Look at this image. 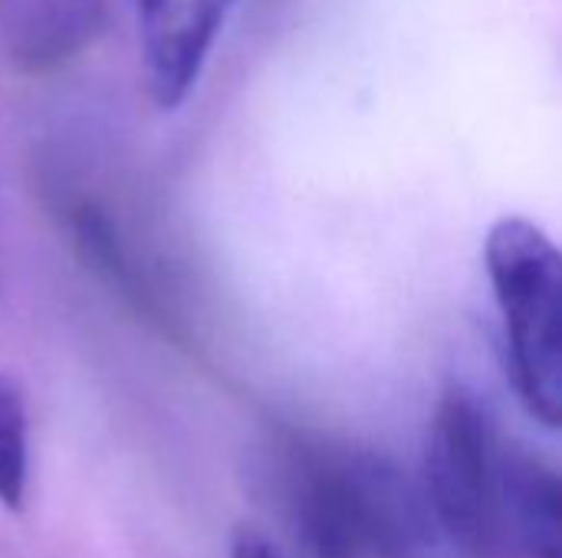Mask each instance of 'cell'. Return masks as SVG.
<instances>
[{"instance_id": "5", "label": "cell", "mask_w": 562, "mask_h": 558, "mask_svg": "<svg viewBox=\"0 0 562 558\" xmlns=\"http://www.w3.org/2000/svg\"><path fill=\"white\" fill-rule=\"evenodd\" d=\"M356 467L366 558H438L441 533L425 487L379 451L359 447Z\"/></svg>"}, {"instance_id": "2", "label": "cell", "mask_w": 562, "mask_h": 558, "mask_svg": "<svg viewBox=\"0 0 562 558\" xmlns=\"http://www.w3.org/2000/svg\"><path fill=\"white\" fill-rule=\"evenodd\" d=\"M501 464L504 447L481 398L448 385L425 447V497L438 533L464 558H491L504 513H501Z\"/></svg>"}, {"instance_id": "7", "label": "cell", "mask_w": 562, "mask_h": 558, "mask_svg": "<svg viewBox=\"0 0 562 558\" xmlns=\"http://www.w3.org/2000/svg\"><path fill=\"white\" fill-rule=\"evenodd\" d=\"M501 513L530 558H560V477L527 451H504Z\"/></svg>"}, {"instance_id": "3", "label": "cell", "mask_w": 562, "mask_h": 558, "mask_svg": "<svg viewBox=\"0 0 562 558\" xmlns=\"http://www.w3.org/2000/svg\"><path fill=\"white\" fill-rule=\"evenodd\" d=\"M359 447L283 434L267 457L273 503L313 558H366L359 526Z\"/></svg>"}, {"instance_id": "6", "label": "cell", "mask_w": 562, "mask_h": 558, "mask_svg": "<svg viewBox=\"0 0 562 558\" xmlns=\"http://www.w3.org/2000/svg\"><path fill=\"white\" fill-rule=\"evenodd\" d=\"M102 13V0H0V49L23 72H49L95 39Z\"/></svg>"}, {"instance_id": "1", "label": "cell", "mask_w": 562, "mask_h": 558, "mask_svg": "<svg viewBox=\"0 0 562 558\" xmlns=\"http://www.w3.org/2000/svg\"><path fill=\"white\" fill-rule=\"evenodd\" d=\"M484 266L504 322L507 375L527 414L557 428L562 411L560 250L527 217H501L484 240Z\"/></svg>"}, {"instance_id": "8", "label": "cell", "mask_w": 562, "mask_h": 558, "mask_svg": "<svg viewBox=\"0 0 562 558\" xmlns=\"http://www.w3.org/2000/svg\"><path fill=\"white\" fill-rule=\"evenodd\" d=\"M30 474V421L20 388L0 372V503L23 510Z\"/></svg>"}, {"instance_id": "4", "label": "cell", "mask_w": 562, "mask_h": 558, "mask_svg": "<svg viewBox=\"0 0 562 558\" xmlns=\"http://www.w3.org/2000/svg\"><path fill=\"white\" fill-rule=\"evenodd\" d=\"M138 26L148 92L178 109L198 86L237 0H128Z\"/></svg>"}, {"instance_id": "9", "label": "cell", "mask_w": 562, "mask_h": 558, "mask_svg": "<svg viewBox=\"0 0 562 558\" xmlns=\"http://www.w3.org/2000/svg\"><path fill=\"white\" fill-rule=\"evenodd\" d=\"M231 558H280L277 556V549H270L260 536H254V533H237L234 536V543H231Z\"/></svg>"}]
</instances>
